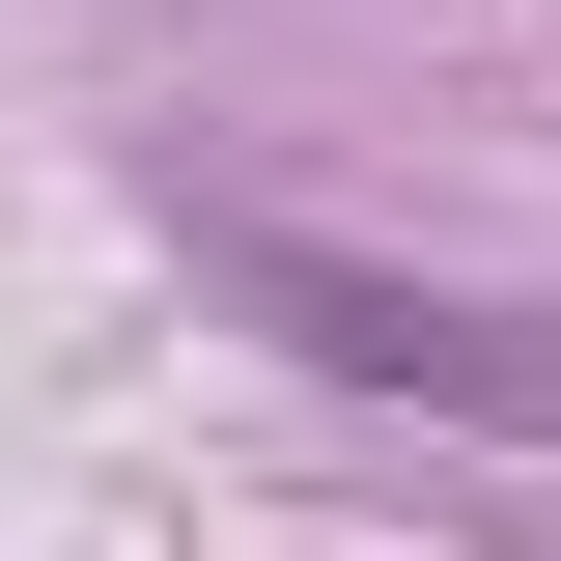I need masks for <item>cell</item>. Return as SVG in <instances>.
<instances>
[{"instance_id":"6da1fadb","label":"cell","mask_w":561,"mask_h":561,"mask_svg":"<svg viewBox=\"0 0 561 561\" xmlns=\"http://www.w3.org/2000/svg\"><path fill=\"white\" fill-rule=\"evenodd\" d=\"M225 280H253V309L337 365V393H449V421H505V449H561V337H534V309L365 280V253H309V225H225Z\"/></svg>"}]
</instances>
